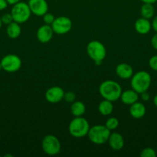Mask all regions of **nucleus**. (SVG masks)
<instances>
[{
  "label": "nucleus",
  "instance_id": "1",
  "mask_svg": "<svg viewBox=\"0 0 157 157\" xmlns=\"http://www.w3.org/2000/svg\"><path fill=\"white\" fill-rule=\"evenodd\" d=\"M99 92L103 99L114 102L120 99L123 90L118 82L112 80H106L100 84Z\"/></svg>",
  "mask_w": 157,
  "mask_h": 157
},
{
  "label": "nucleus",
  "instance_id": "2",
  "mask_svg": "<svg viewBox=\"0 0 157 157\" xmlns=\"http://www.w3.org/2000/svg\"><path fill=\"white\" fill-rule=\"evenodd\" d=\"M130 84L132 89L139 94L147 91L152 82V78L149 73L145 71H140L133 74L130 78Z\"/></svg>",
  "mask_w": 157,
  "mask_h": 157
},
{
  "label": "nucleus",
  "instance_id": "3",
  "mask_svg": "<svg viewBox=\"0 0 157 157\" xmlns=\"http://www.w3.org/2000/svg\"><path fill=\"white\" fill-rule=\"evenodd\" d=\"M86 52L89 58L95 62V65L99 66L103 63L106 56V48L104 44L99 41L93 40L88 43Z\"/></svg>",
  "mask_w": 157,
  "mask_h": 157
},
{
  "label": "nucleus",
  "instance_id": "4",
  "mask_svg": "<svg viewBox=\"0 0 157 157\" xmlns=\"http://www.w3.org/2000/svg\"><path fill=\"white\" fill-rule=\"evenodd\" d=\"M90 129L89 122L83 117H75L69 125V133L75 138H83L87 136Z\"/></svg>",
  "mask_w": 157,
  "mask_h": 157
},
{
  "label": "nucleus",
  "instance_id": "5",
  "mask_svg": "<svg viewBox=\"0 0 157 157\" xmlns=\"http://www.w3.org/2000/svg\"><path fill=\"white\" fill-rule=\"evenodd\" d=\"M111 131L105 125H95L90 127L87 136L94 144L102 145L107 143Z\"/></svg>",
  "mask_w": 157,
  "mask_h": 157
},
{
  "label": "nucleus",
  "instance_id": "6",
  "mask_svg": "<svg viewBox=\"0 0 157 157\" xmlns=\"http://www.w3.org/2000/svg\"><path fill=\"white\" fill-rule=\"evenodd\" d=\"M10 13L12 14L14 21L18 24H22L30 18L32 12L28 3L20 1L12 5Z\"/></svg>",
  "mask_w": 157,
  "mask_h": 157
},
{
  "label": "nucleus",
  "instance_id": "7",
  "mask_svg": "<svg viewBox=\"0 0 157 157\" xmlns=\"http://www.w3.org/2000/svg\"><path fill=\"white\" fill-rule=\"evenodd\" d=\"M42 149L46 154L55 156L61 151V143L54 135H46L42 140Z\"/></svg>",
  "mask_w": 157,
  "mask_h": 157
},
{
  "label": "nucleus",
  "instance_id": "8",
  "mask_svg": "<svg viewBox=\"0 0 157 157\" xmlns=\"http://www.w3.org/2000/svg\"><path fill=\"white\" fill-rule=\"evenodd\" d=\"M2 70L8 73L17 72L22 67V60L18 55L14 54H9L3 57L0 61Z\"/></svg>",
  "mask_w": 157,
  "mask_h": 157
},
{
  "label": "nucleus",
  "instance_id": "9",
  "mask_svg": "<svg viewBox=\"0 0 157 157\" xmlns=\"http://www.w3.org/2000/svg\"><path fill=\"white\" fill-rule=\"evenodd\" d=\"M51 26L54 33L57 35H65L71 31L72 22L69 17L59 16L55 18Z\"/></svg>",
  "mask_w": 157,
  "mask_h": 157
},
{
  "label": "nucleus",
  "instance_id": "10",
  "mask_svg": "<svg viewBox=\"0 0 157 157\" xmlns=\"http://www.w3.org/2000/svg\"><path fill=\"white\" fill-rule=\"evenodd\" d=\"M65 91L62 87L54 86L48 89L45 94V98L48 102L51 104H57L64 98Z\"/></svg>",
  "mask_w": 157,
  "mask_h": 157
},
{
  "label": "nucleus",
  "instance_id": "11",
  "mask_svg": "<svg viewBox=\"0 0 157 157\" xmlns=\"http://www.w3.org/2000/svg\"><path fill=\"white\" fill-rule=\"evenodd\" d=\"M28 5L32 13L37 16H42L48 12L49 6L46 0H29Z\"/></svg>",
  "mask_w": 157,
  "mask_h": 157
},
{
  "label": "nucleus",
  "instance_id": "12",
  "mask_svg": "<svg viewBox=\"0 0 157 157\" xmlns=\"http://www.w3.org/2000/svg\"><path fill=\"white\" fill-rule=\"evenodd\" d=\"M54 32L50 25H43L40 26L36 32L37 39L42 44L49 42L53 37Z\"/></svg>",
  "mask_w": 157,
  "mask_h": 157
},
{
  "label": "nucleus",
  "instance_id": "13",
  "mask_svg": "<svg viewBox=\"0 0 157 157\" xmlns=\"http://www.w3.org/2000/svg\"><path fill=\"white\" fill-rule=\"evenodd\" d=\"M107 143L109 144L111 149L115 151H119L123 148L125 145V140L123 136L118 132L111 133L108 139Z\"/></svg>",
  "mask_w": 157,
  "mask_h": 157
},
{
  "label": "nucleus",
  "instance_id": "14",
  "mask_svg": "<svg viewBox=\"0 0 157 157\" xmlns=\"http://www.w3.org/2000/svg\"><path fill=\"white\" fill-rule=\"evenodd\" d=\"M115 73L117 76L123 80L130 79L133 75V68L127 63H119L115 67Z\"/></svg>",
  "mask_w": 157,
  "mask_h": 157
},
{
  "label": "nucleus",
  "instance_id": "15",
  "mask_svg": "<svg viewBox=\"0 0 157 157\" xmlns=\"http://www.w3.org/2000/svg\"><path fill=\"white\" fill-rule=\"evenodd\" d=\"M134 28L136 32H138L140 35H146L150 32L152 29V25L149 19L141 17L135 21Z\"/></svg>",
  "mask_w": 157,
  "mask_h": 157
},
{
  "label": "nucleus",
  "instance_id": "16",
  "mask_svg": "<svg viewBox=\"0 0 157 157\" xmlns=\"http://www.w3.org/2000/svg\"><path fill=\"white\" fill-rule=\"evenodd\" d=\"M120 100L124 104L130 106L138 101L139 94L133 89H128L122 92Z\"/></svg>",
  "mask_w": 157,
  "mask_h": 157
},
{
  "label": "nucleus",
  "instance_id": "17",
  "mask_svg": "<svg viewBox=\"0 0 157 157\" xmlns=\"http://www.w3.org/2000/svg\"><path fill=\"white\" fill-rule=\"evenodd\" d=\"M146 113V106L143 103L139 102V101L132 104L129 107V113L135 119H141L145 116Z\"/></svg>",
  "mask_w": 157,
  "mask_h": 157
},
{
  "label": "nucleus",
  "instance_id": "18",
  "mask_svg": "<svg viewBox=\"0 0 157 157\" xmlns=\"http://www.w3.org/2000/svg\"><path fill=\"white\" fill-rule=\"evenodd\" d=\"M22 33V29L20 24L15 22V21H12L10 24H9L6 28V34H7L8 37L12 39H15V38H18Z\"/></svg>",
  "mask_w": 157,
  "mask_h": 157
},
{
  "label": "nucleus",
  "instance_id": "19",
  "mask_svg": "<svg viewBox=\"0 0 157 157\" xmlns=\"http://www.w3.org/2000/svg\"><path fill=\"white\" fill-rule=\"evenodd\" d=\"M113 110L114 106L112 101L103 99V101L99 104L98 110L103 116H109L113 112Z\"/></svg>",
  "mask_w": 157,
  "mask_h": 157
},
{
  "label": "nucleus",
  "instance_id": "20",
  "mask_svg": "<svg viewBox=\"0 0 157 157\" xmlns=\"http://www.w3.org/2000/svg\"><path fill=\"white\" fill-rule=\"evenodd\" d=\"M71 113L74 117H83L86 113V107L83 102L79 101H75L71 105Z\"/></svg>",
  "mask_w": 157,
  "mask_h": 157
},
{
  "label": "nucleus",
  "instance_id": "21",
  "mask_svg": "<svg viewBox=\"0 0 157 157\" xmlns=\"http://www.w3.org/2000/svg\"><path fill=\"white\" fill-rule=\"evenodd\" d=\"M154 13H155V9L153 7V5L149 4V3H143L140 9V14L142 17L150 19L154 16Z\"/></svg>",
  "mask_w": 157,
  "mask_h": 157
},
{
  "label": "nucleus",
  "instance_id": "22",
  "mask_svg": "<svg viewBox=\"0 0 157 157\" xmlns=\"http://www.w3.org/2000/svg\"><path fill=\"white\" fill-rule=\"evenodd\" d=\"M119 125V120L117 119L116 117H109V119L106 121V124H105V126H106L110 131L118 128Z\"/></svg>",
  "mask_w": 157,
  "mask_h": 157
},
{
  "label": "nucleus",
  "instance_id": "23",
  "mask_svg": "<svg viewBox=\"0 0 157 157\" xmlns=\"http://www.w3.org/2000/svg\"><path fill=\"white\" fill-rule=\"evenodd\" d=\"M140 156L141 157H156V150H154L151 147H146L144 148L140 153Z\"/></svg>",
  "mask_w": 157,
  "mask_h": 157
},
{
  "label": "nucleus",
  "instance_id": "24",
  "mask_svg": "<svg viewBox=\"0 0 157 157\" xmlns=\"http://www.w3.org/2000/svg\"><path fill=\"white\" fill-rule=\"evenodd\" d=\"M75 98H76V96H75V94L72 91H67L65 92L64 94V98L63 99L68 103H71L72 104V102L75 101Z\"/></svg>",
  "mask_w": 157,
  "mask_h": 157
},
{
  "label": "nucleus",
  "instance_id": "25",
  "mask_svg": "<svg viewBox=\"0 0 157 157\" xmlns=\"http://www.w3.org/2000/svg\"><path fill=\"white\" fill-rule=\"evenodd\" d=\"M43 17V21L45 22V24L46 25H52V23L53 22V21L55 20V16H54L53 14L49 13V12H46L44 15H42Z\"/></svg>",
  "mask_w": 157,
  "mask_h": 157
},
{
  "label": "nucleus",
  "instance_id": "26",
  "mask_svg": "<svg viewBox=\"0 0 157 157\" xmlns=\"http://www.w3.org/2000/svg\"><path fill=\"white\" fill-rule=\"evenodd\" d=\"M1 19L2 21V24L6 25H8L13 21V18H12V15L11 13L3 14L1 17Z\"/></svg>",
  "mask_w": 157,
  "mask_h": 157
},
{
  "label": "nucleus",
  "instance_id": "27",
  "mask_svg": "<svg viewBox=\"0 0 157 157\" xmlns=\"http://www.w3.org/2000/svg\"><path fill=\"white\" fill-rule=\"evenodd\" d=\"M149 65L152 70L157 71V55H154L149 58Z\"/></svg>",
  "mask_w": 157,
  "mask_h": 157
},
{
  "label": "nucleus",
  "instance_id": "28",
  "mask_svg": "<svg viewBox=\"0 0 157 157\" xmlns=\"http://www.w3.org/2000/svg\"><path fill=\"white\" fill-rule=\"evenodd\" d=\"M151 45L155 50H157V32L151 38Z\"/></svg>",
  "mask_w": 157,
  "mask_h": 157
},
{
  "label": "nucleus",
  "instance_id": "29",
  "mask_svg": "<svg viewBox=\"0 0 157 157\" xmlns=\"http://www.w3.org/2000/svg\"><path fill=\"white\" fill-rule=\"evenodd\" d=\"M139 94L141 95L140 97H141L142 101H148L149 100V98H150V95H149V94L147 91L143 92V93Z\"/></svg>",
  "mask_w": 157,
  "mask_h": 157
},
{
  "label": "nucleus",
  "instance_id": "30",
  "mask_svg": "<svg viewBox=\"0 0 157 157\" xmlns=\"http://www.w3.org/2000/svg\"><path fill=\"white\" fill-rule=\"evenodd\" d=\"M9 6V3L6 0H0V11H3Z\"/></svg>",
  "mask_w": 157,
  "mask_h": 157
},
{
  "label": "nucleus",
  "instance_id": "31",
  "mask_svg": "<svg viewBox=\"0 0 157 157\" xmlns=\"http://www.w3.org/2000/svg\"><path fill=\"white\" fill-rule=\"evenodd\" d=\"M151 25H152V29L155 32H157V15L154 17L153 19H152V21L151 22Z\"/></svg>",
  "mask_w": 157,
  "mask_h": 157
},
{
  "label": "nucleus",
  "instance_id": "32",
  "mask_svg": "<svg viewBox=\"0 0 157 157\" xmlns=\"http://www.w3.org/2000/svg\"><path fill=\"white\" fill-rule=\"evenodd\" d=\"M141 2H143V3H149V4H154L155 2H156L157 0H140Z\"/></svg>",
  "mask_w": 157,
  "mask_h": 157
},
{
  "label": "nucleus",
  "instance_id": "33",
  "mask_svg": "<svg viewBox=\"0 0 157 157\" xmlns=\"http://www.w3.org/2000/svg\"><path fill=\"white\" fill-rule=\"evenodd\" d=\"M6 1L8 2V3H9V5H14L15 4V3L18 2H20L21 0H6Z\"/></svg>",
  "mask_w": 157,
  "mask_h": 157
},
{
  "label": "nucleus",
  "instance_id": "34",
  "mask_svg": "<svg viewBox=\"0 0 157 157\" xmlns=\"http://www.w3.org/2000/svg\"><path fill=\"white\" fill-rule=\"evenodd\" d=\"M153 104L157 107V94L155 95V97L153 98Z\"/></svg>",
  "mask_w": 157,
  "mask_h": 157
},
{
  "label": "nucleus",
  "instance_id": "35",
  "mask_svg": "<svg viewBox=\"0 0 157 157\" xmlns=\"http://www.w3.org/2000/svg\"><path fill=\"white\" fill-rule=\"evenodd\" d=\"M4 156H5V157H8V156H9V157H13V156H12V154H6Z\"/></svg>",
  "mask_w": 157,
  "mask_h": 157
},
{
  "label": "nucleus",
  "instance_id": "36",
  "mask_svg": "<svg viewBox=\"0 0 157 157\" xmlns=\"http://www.w3.org/2000/svg\"><path fill=\"white\" fill-rule=\"evenodd\" d=\"M2 19H1V17H0V29L2 28Z\"/></svg>",
  "mask_w": 157,
  "mask_h": 157
},
{
  "label": "nucleus",
  "instance_id": "37",
  "mask_svg": "<svg viewBox=\"0 0 157 157\" xmlns=\"http://www.w3.org/2000/svg\"><path fill=\"white\" fill-rule=\"evenodd\" d=\"M2 70V64H1V62H0V71Z\"/></svg>",
  "mask_w": 157,
  "mask_h": 157
},
{
  "label": "nucleus",
  "instance_id": "38",
  "mask_svg": "<svg viewBox=\"0 0 157 157\" xmlns=\"http://www.w3.org/2000/svg\"><path fill=\"white\" fill-rule=\"evenodd\" d=\"M0 140H1V134H0Z\"/></svg>",
  "mask_w": 157,
  "mask_h": 157
},
{
  "label": "nucleus",
  "instance_id": "39",
  "mask_svg": "<svg viewBox=\"0 0 157 157\" xmlns=\"http://www.w3.org/2000/svg\"><path fill=\"white\" fill-rule=\"evenodd\" d=\"M156 150V154H157V148H156V150Z\"/></svg>",
  "mask_w": 157,
  "mask_h": 157
},
{
  "label": "nucleus",
  "instance_id": "40",
  "mask_svg": "<svg viewBox=\"0 0 157 157\" xmlns=\"http://www.w3.org/2000/svg\"></svg>",
  "mask_w": 157,
  "mask_h": 157
}]
</instances>
